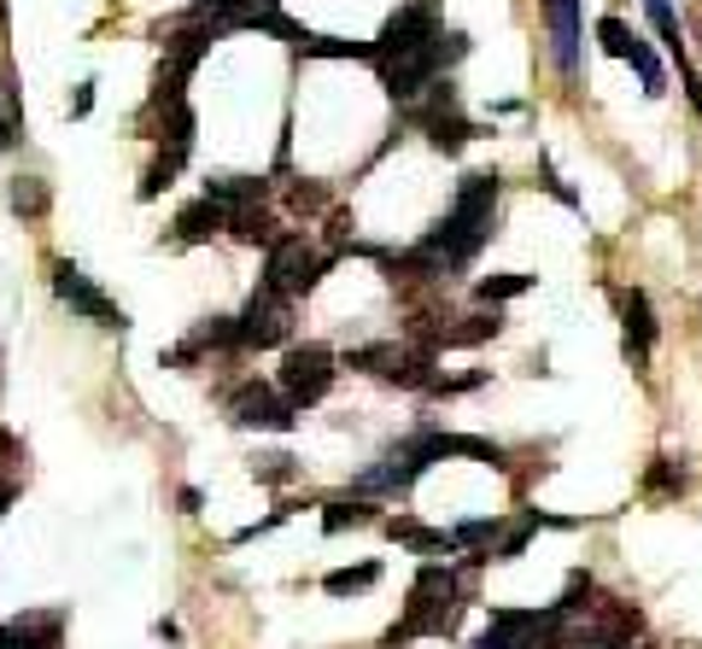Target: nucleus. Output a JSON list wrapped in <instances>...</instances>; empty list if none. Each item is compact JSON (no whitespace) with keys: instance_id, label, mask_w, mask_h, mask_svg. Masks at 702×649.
I'll return each mask as SVG.
<instances>
[{"instance_id":"ddd939ff","label":"nucleus","mask_w":702,"mask_h":649,"mask_svg":"<svg viewBox=\"0 0 702 649\" xmlns=\"http://www.w3.org/2000/svg\"><path fill=\"white\" fill-rule=\"evenodd\" d=\"M269 194V182L258 176H217V182H205V199L222 205V211H246V205H264Z\"/></svg>"},{"instance_id":"5701e85b","label":"nucleus","mask_w":702,"mask_h":649,"mask_svg":"<svg viewBox=\"0 0 702 649\" xmlns=\"http://www.w3.org/2000/svg\"><path fill=\"white\" fill-rule=\"evenodd\" d=\"M544 521H551V515L527 509V515H521V521H516V526H509V533L498 538V551H486V561H516V556L527 551V538H533V526H544Z\"/></svg>"},{"instance_id":"aec40b11","label":"nucleus","mask_w":702,"mask_h":649,"mask_svg":"<svg viewBox=\"0 0 702 649\" xmlns=\"http://www.w3.org/2000/svg\"><path fill=\"white\" fill-rule=\"evenodd\" d=\"M375 579H381V561H357V568L322 573V591H329V596H352V591H369Z\"/></svg>"},{"instance_id":"f704fd0d","label":"nucleus","mask_w":702,"mask_h":649,"mask_svg":"<svg viewBox=\"0 0 702 649\" xmlns=\"http://www.w3.org/2000/svg\"><path fill=\"white\" fill-rule=\"evenodd\" d=\"M12 498H19V486H12L7 474H0V521H7V509H12Z\"/></svg>"},{"instance_id":"9b49d317","label":"nucleus","mask_w":702,"mask_h":649,"mask_svg":"<svg viewBox=\"0 0 702 649\" xmlns=\"http://www.w3.org/2000/svg\"><path fill=\"white\" fill-rule=\"evenodd\" d=\"M544 19H551V47L562 71H579V0H544Z\"/></svg>"},{"instance_id":"39448f33","label":"nucleus","mask_w":702,"mask_h":649,"mask_svg":"<svg viewBox=\"0 0 702 649\" xmlns=\"http://www.w3.org/2000/svg\"><path fill=\"white\" fill-rule=\"evenodd\" d=\"M334 386V351L317 346V339H304V346H287L281 351V398L294 409H311L329 398Z\"/></svg>"},{"instance_id":"6e6552de","label":"nucleus","mask_w":702,"mask_h":649,"mask_svg":"<svg viewBox=\"0 0 702 649\" xmlns=\"http://www.w3.org/2000/svg\"><path fill=\"white\" fill-rule=\"evenodd\" d=\"M229 421H234V427H258V433H294L299 409L287 404L276 386L246 381V386H234V392H229Z\"/></svg>"},{"instance_id":"2eb2a0df","label":"nucleus","mask_w":702,"mask_h":649,"mask_svg":"<svg viewBox=\"0 0 702 649\" xmlns=\"http://www.w3.org/2000/svg\"><path fill=\"white\" fill-rule=\"evenodd\" d=\"M381 526H387V538H399V544H410V551H422V556H434V551L451 556V551H457L451 533H439V526H416L410 515H387Z\"/></svg>"},{"instance_id":"f8f14e48","label":"nucleus","mask_w":702,"mask_h":649,"mask_svg":"<svg viewBox=\"0 0 702 649\" xmlns=\"http://www.w3.org/2000/svg\"><path fill=\"white\" fill-rule=\"evenodd\" d=\"M222 229H229V211L211 205V199H194V205L176 211V241L182 246H199V241H211V234H222Z\"/></svg>"},{"instance_id":"2f4dec72","label":"nucleus","mask_w":702,"mask_h":649,"mask_svg":"<svg viewBox=\"0 0 702 649\" xmlns=\"http://www.w3.org/2000/svg\"><path fill=\"white\" fill-rule=\"evenodd\" d=\"M12 147H19V117L0 106V152H12Z\"/></svg>"},{"instance_id":"f03ea898","label":"nucleus","mask_w":702,"mask_h":649,"mask_svg":"<svg viewBox=\"0 0 702 649\" xmlns=\"http://www.w3.org/2000/svg\"><path fill=\"white\" fill-rule=\"evenodd\" d=\"M457 621V573L445 568V561H427L416 573V586H410V603H404V621L387 631V649H399L410 638H434Z\"/></svg>"},{"instance_id":"4c0bfd02","label":"nucleus","mask_w":702,"mask_h":649,"mask_svg":"<svg viewBox=\"0 0 702 649\" xmlns=\"http://www.w3.org/2000/svg\"><path fill=\"white\" fill-rule=\"evenodd\" d=\"M252 7H281V0H252Z\"/></svg>"},{"instance_id":"bb28decb","label":"nucleus","mask_w":702,"mask_h":649,"mask_svg":"<svg viewBox=\"0 0 702 649\" xmlns=\"http://www.w3.org/2000/svg\"><path fill=\"white\" fill-rule=\"evenodd\" d=\"M649 491H684V463H679V456H656V468H649Z\"/></svg>"},{"instance_id":"cd10ccee","label":"nucleus","mask_w":702,"mask_h":649,"mask_svg":"<svg viewBox=\"0 0 702 649\" xmlns=\"http://www.w3.org/2000/svg\"><path fill=\"white\" fill-rule=\"evenodd\" d=\"M252 474H258L264 486H281V480H294V456H287V451H276V456H258V463H252Z\"/></svg>"},{"instance_id":"473e14b6","label":"nucleus","mask_w":702,"mask_h":649,"mask_svg":"<svg viewBox=\"0 0 702 649\" xmlns=\"http://www.w3.org/2000/svg\"><path fill=\"white\" fill-rule=\"evenodd\" d=\"M544 187H551V194H556L562 205H579V194H574V187H568V182H562V176H556V170H551V164H544Z\"/></svg>"},{"instance_id":"7ed1b4c3","label":"nucleus","mask_w":702,"mask_h":649,"mask_svg":"<svg viewBox=\"0 0 702 649\" xmlns=\"http://www.w3.org/2000/svg\"><path fill=\"white\" fill-rule=\"evenodd\" d=\"M469 59V36H462V30H439L434 42H422L416 54H404V59H381L375 65V71H381V89L399 100V106H410V100H416L427 82L434 77H445L451 71V65H462Z\"/></svg>"},{"instance_id":"e433bc0d","label":"nucleus","mask_w":702,"mask_h":649,"mask_svg":"<svg viewBox=\"0 0 702 649\" xmlns=\"http://www.w3.org/2000/svg\"><path fill=\"white\" fill-rule=\"evenodd\" d=\"M30 649H59V638H42V644H30Z\"/></svg>"},{"instance_id":"9d476101","label":"nucleus","mask_w":702,"mask_h":649,"mask_svg":"<svg viewBox=\"0 0 702 649\" xmlns=\"http://www.w3.org/2000/svg\"><path fill=\"white\" fill-rule=\"evenodd\" d=\"M621 351H626V363L632 369H644L649 363V351H656V339H661V322H656V311H649V293H621Z\"/></svg>"},{"instance_id":"c85d7f7f","label":"nucleus","mask_w":702,"mask_h":649,"mask_svg":"<svg viewBox=\"0 0 702 649\" xmlns=\"http://www.w3.org/2000/svg\"><path fill=\"white\" fill-rule=\"evenodd\" d=\"M597 42H603V54L626 59V47H632V30H626L621 19H603V24H597Z\"/></svg>"},{"instance_id":"412c9836","label":"nucleus","mask_w":702,"mask_h":649,"mask_svg":"<svg viewBox=\"0 0 702 649\" xmlns=\"http://www.w3.org/2000/svg\"><path fill=\"white\" fill-rule=\"evenodd\" d=\"M626 65L632 71L644 77V94H667V71H661V59L649 54V42L638 36V30H632V47H626Z\"/></svg>"},{"instance_id":"b1692460","label":"nucleus","mask_w":702,"mask_h":649,"mask_svg":"<svg viewBox=\"0 0 702 649\" xmlns=\"http://www.w3.org/2000/svg\"><path fill=\"white\" fill-rule=\"evenodd\" d=\"M533 281H539V276H521V269H509V276H486L481 287H474V293H481V304H492V311H498L504 299H521Z\"/></svg>"},{"instance_id":"a211bd4d","label":"nucleus","mask_w":702,"mask_h":649,"mask_svg":"<svg viewBox=\"0 0 702 649\" xmlns=\"http://www.w3.org/2000/svg\"><path fill=\"white\" fill-rule=\"evenodd\" d=\"M229 234L241 246H269L276 241V217H269L264 205H246V211H229Z\"/></svg>"},{"instance_id":"c756f323","label":"nucleus","mask_w":702,"mask_h":649,"mask_svg":"<svg viewBox=\"0 0 702 649\" xmlns=\"http://www.w3.org/2000/svg\"><path fill=\"white\" fill-rule=\"evenodd\" d=\"M322 205H329V187L322 182H299L294 187V211H322Z\"/></svg>"},{"instance_id":"0eeeda50","label":"nucleus","mask_w":702,"mask_h":649,"mask_svg":"<svg viewBox=\"0 0 702 649\" xmlns=\"http://www.w3.org/2000/svg\"><path fill=\"white\" fill-rule=\"evenodd\" d=\"M54 293H59V304H71V316H82V322H100V328H112V334H124L129 328V316H124V304H112L100 287L82 276V269L71 264V258H59L54 264Z\"/></svg>"},{"instance_id":"6ab92c4d","label":"nucleus","mask_w":702,"mask_h":649,"mask_svg":"<svg viewBox=\"0 0 702 649\" xmlns=\"http://www.w3.org/2000/svg\"><path fill=\"white\" fill-rule=\"evenodd\" d=\"M7 205L19 217H47V182L42 176H12L7 182Z\"/></svg>"},{"instance_id":"1a4fd4ad","label":"nucleus","mask_w":702,"mask_h":649,"mask_svg":"<svg viewBox=\"0 0 702 649\" xmlns=\"http://www.w3.org/2000/svg\"><path fill=\"white\" fill-rule=\"evenodd\" d=\"M439 36V0H416V7H399L387 19L381 30V42H369L375 47V59L369 65H381V59H404V54H416L422 42H434Z\"/></svg>"},{"instance_id":"c9c22d12","label":"nucleus","mask_w":702,"mask_h":649,"mask_svg":"<svg viewBox=\"0 0 702 649\" xmlns=\"http://www.w3.org/2000/svg\"><path fill=\"white\" fill-rule=\"evenodd\" d=\"M0 456H24V445H19V439H12V433H7V427H0Z\"/></svg>"},{"instance_id":"7c9ffc66","label":"nucleus","mask_w":702,"mask_h":649,"mask_svg":"<svg viewBox=\"0 0 702 649\" xmlns=\"http://www.w3.org/2000/svg\"><path fill=\"white\" fill-rule=\"evenodd\" d=\"M498 533H504L498 521H462L451 538H457V544H486V538H498Z\"/></svg>"},{"instance_id":"4be33fe9","label":"nucleus","mask_w":702,"mask_h":649,"mask_svg":"<svg viewBox=\"0 0 702 649\" xmlns=\"http://www.w3.org/2000/svg\"><path fill=\"white\" fill-rule=\"evenodd\" d=\"M182 164H187V147H164V152H159V164H152L147 176H141V199H159L164 187L176 182V170H182Z\"/></svg>"},{"instance_id":"393cba45","label":"nucleus","mask_w":702,"mask_h":649,"mask_svg":"<svg viewBox=\"0 0 702 649\" xmlns=\"http://www.w3.org/2000/svg\"><path fill=\"white\" fill-rule=\"evenodd\" d=\"M644 19L656 24V36L667 42V54L679 59V19H674V0H644Z\"/></svg>"},{"instance_id":"423d86ee","label":"nucleus","mask_w":702,"mask_h":649,"mask_svg":"<svg viewBox=\"0 0 702 649\" xmlns=\"http://www.w3.org/2000/svg\"><path fill=\"white\" fill-rule=\"evenodd\" d=\"M294 334V316H287V299L276 287H258L246 299V311L234 316V351H264V346H287Z\"/></svg>"},{"instance_id":"a878e982","label":"nucleus","mask_w":702,"mask_h":649,"mask_svg":"<svg viewBox=\"0 0 702 649\" xmlns=\"http://www.w3.org/2000/svg\"><path fill=\"white\" fill-rule=\"evenodd\" d=\"M392 357H399V346H357L346 351V369H364V374H387Z\"/></svg>"},{"instance_id":"20e7f679","label":"nucleus","mask_w":702,"mask_h":649,"mask_svg":"<svg viewBox=\"0 0 702 649\" xmlns=\"http://www.w3.org/2000/svg\"><path fill=\"white\" fill-rule=\"evenodd\" d=\"M329 252H317L304 234H276L269 241V258H264V287H276V293L294 304L304 293H317V281L329 276Z\"/></svg>"},{"instance_id":"f3484780","label":"nucleus","mask_w":702,"mask_h":649,"mask_svg":"<svg viewBox=\"0 0 702 649\" xmlns=\"http://www.w3.org/2000/svg\"><path fill=\"white\" fill-rule=\"evenodd\" d=\"M381 521V509L364 503V498H334L322 503V533H352V526H375Z\"/></svg>"},{"instance_id":"72a5a7b5","label":"nucleus","mask_w":702,"mask_h":649,"mask_svg":"<svg viewBox=\"0 0 702 649\" xmlns=\"http://www.w3.org/2000/svg\"><path fill=\"white\" fill-rule=\"evenodd\" d=\"M94 112V82H82V89L71 94V117H89Z\"/></svg>"},{"instance_id":"dca6fc26","label":"nucleus","mask_w":702,"mask_h":649,"mask_svg":"<svg viewBox=\"0 0 702 649\" xmlns=\"http://www.w3.org/2000/svg\"><path fill=\"white\" fill-rule=\"evenodd\" d=\"M504 334V316L498 311H474V316H462L457 328H439V334H427L434 346H481V339H498Z\"/></svg>"},{"instance_id":"4468645a","label":"nucleus","mask_w":702,"mask_h":649,"mask_svg":"<svg viewBox=\"0 0 702 649\" xmlns=\"http://www.w3.org/2000/svg\"><path fill=\"white\" fill-rule=\"evenodd\" d=\"M65 614H19V621H0V649H30L42 638H59Z\"/></svg>"},{"instance_id":"f257e3e1","label":"nucleus","mask_w":702,"mask_h":649,"mask_svg":"<svg viewBox=\"0 0 702 649\" xmlns=\"http://www.w3.org/2000/svg\"><path fill=\"white\" fill-rule=\"evenodd\" d=\"M492 211H498V176L474 170V176H462L457 205L439 217L434 229H427L422 252L445 264V276H451V269H462V264H474V252L492 241Z\"/></svg>"}]
</instances>
